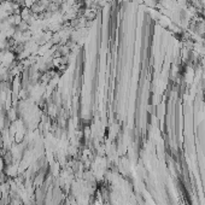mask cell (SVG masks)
Instances as JSON below:
<instances>
[{"label":"cell","instance_id":"6da1fadb","mask_svg":"<svg viewBox=\"0 0 205 205\" xmlns=\"http://www.w3.org/2000/svg\"><path fill=\"white\" fill-rule=\"evenodd\" d=\"M20 16H22V18H24V20H28V18H29V10H28V9H24Z\"/></svg>","mask_w":205,"mask_h":205},{"label":"cell","instance_id":"7a4b0ae2","mask_svg":"<svg viewBox=\"0 0 205 205\" xmlns=\"http://www.w3.org/2000/svg\"><path fill=\"white\" fill-rule=\"evenodd\" d=\"M27 28H28V24H27V23H24V22H23V23H20V32H22V30H24V29H27Z\"/></svg>","mask_w":205,"mask_h":205}]
</instances>
